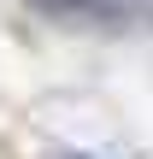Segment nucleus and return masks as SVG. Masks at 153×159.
<instances>
[{
	"instance_id": "f257e3e1",
	"label": "nucleus",
	"mask_w": 153,
	"mask_h": 159,
	"mask_svg": "<svg viewBox=\"0 0 153 159\" xmlns=\"http://www.w3.org/2000/svg\"><path fill=\"white\" fill-rule=\"evenodd\" d=\"M41 18L71 24V30H142L153 24V6L142 0H29Z\"/></svg>"
}]
</instances>
